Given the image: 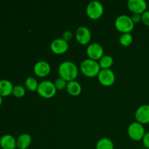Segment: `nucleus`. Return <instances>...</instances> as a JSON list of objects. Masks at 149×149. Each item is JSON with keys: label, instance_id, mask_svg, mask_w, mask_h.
I'll return each mask as SVG.
<instances>
[{"label": "nucleus", "instance_id": "obj_14", "mask_svg": "<svg viewBox=\"0 0 149 149\" xmlns=\"http://www.w3.org/2000/svg\"><path fill=\"white\" fill-rule=\"evenodd\" d=\"M0 147L2 149H15L17 148L16 139L13 135L6 134L0 138Z\"/></svg>", "mask_w": 149, "mask_h": 149}, {"label": "nucleus", "instance_id": "obj_5", "mask_svg": "<svg viewBox=\"0 0 149 149\" xmlns=\"http://www.w3.org/2000/svg\"><path fill=\"white\" fill-rule=\"evenodd\" d=\"M127 133L131 139L135 141H139L143 139L146 132L142 124L135 122L129 125L127 128Z\"/></svg>", "mask_w": 149, "mask_h": 149}, {"label": "nucleus", "instance_id": "obj_12", "mask_svg": "<svg viewBox=\"0 0 149 149\" xmlns=\"http://www.w3.org/2000/svg\"><path fill=\"white\" fill-rule=\"evenodd\" d=\"M127 7L133 13L142 15L147 9V3L145 0H129Z\"/></svg>", "mask_w": 149, "mask_h": 149}, {"label": "nucleus", "instance_id": "obj_6", "mask_svg": "<svg viewBox=\"0 0 149 149\" xmlns=\"http://www.w3.org/2000/svg\"><path fill=\"white\" fill-rule=\"evenodd\" d=\"M104 8L102 3L99 1H93L88 4L86 9V13L88 17L93 20L100 18L103 15Z\"/></svg>", "mask_w": 149, "mask_h": 149}, {"label": "nucleus", "instance_id": "obj_22", "mask_svg": "<svg viewBox=\"0 0 149 149\" xmlns=\"http://www.w3.org/2000/svg\"><path fill=\"white\" fill-rule=\"evenodd\" d=\"M26 93V90L24 87L21 85L14 86L13 90V95L16 97H21L24 96Z\"/></svg>", "mask_w": 149, "mask_h": 149}, {"label": "nucleus", "instance_id": "obj_27", "mask_svg": "<svg viewBox=\"0 0 149 149\" xmlns=\"http://www.w3.org/2000/svg\"><path fill=\"white\" fill-rule=\"evenodd\" d=\"M131 18H132V21L134 23H138L140 21L142 20V17H141V15L137 14V13H133L132 15L131 16Z\"/></svg>", "mask_w": 149, "mask_h": 149}, {"label": "nucleus", "instance_id": "obj_19", "mask_svg": "<svg viewBox=\"0 0 149 149\" xmlns=\"http://www.w3.org/2000/svg\"><path fill=\"white\" fill-rule=\"evenodd\" d=\"M113 63V59L110 55H103L99 61V65L102 69L109 68Z\"/></svg>", "mask_w": 149, "mask_h": 149}, {"label": "nucleus", "instance_id": "obj_28", "mask_svg": "<svg viewBox=\"0 0 149 149\" xmlns=\"http://www.w3.org/2000/svg\"><path fill=\"white\" fill-rule=\"evenodd\" d=\"M1 104H2V97L0 95V106H1Z\"/></svg>", "mask_w": 149, "mask_h": 149}, {"label": "nucleus", "instance_id": "obj_16", "mask_svg": "<svg viewBox=\"0 0 149 149\" xmlns=\"http://www.w3.org/2000/svg\"><path fill=\"white\" fill-rule=\"evenodd\" d=\"M31 136L28 133L21 134L16 140L17 148L19 149H26L31 143Z\"/></svg>", "mask_w": 149, "mask_h": 149}, {"label": "nucleus", "instance_id": "obj_13", "mask_svg": "<svg viewBox=\"0 0 149 149\" xmlns=\"http://www.w3.org/2000/svg\"><path fill=\"white\" fill-rule=\"evenodd\" d=\"M50 65L45 61H38L33 67V71L39 77H47L50 72Z\"/></svg>", "mask_w": 149, "mask_h": 149}, {"label": "nucleus", "instance_id": "obj_4", "mask_svg": "<svg viewBox=\"0 0 149 149\" xmlns=\"http://www.w3.org/2000/svg\"><path fill=\"white\" fill-rule=\"evenodd\" d=\"M36 91L42 97L50 98L55 95L57 89L53 82L49 80H45L39 83Z\"/></svg>", "mask_w": 149, "mask_h": 149}, {"label": "nucleus", "instance_id": "obj_29", "mask_svg": "<svg viewBox=\"0 0 149 149\" xmlns=\"http://www.w3.org/2000/svg\"><path fill=\"white\" fill-rule=\"evenodd\" d=\"M140 149H148V148H140Z\"/></svg>", "mask_w": 149, "mask_h": 149}, {"label": "nucleus", "instance_id": "obj_10", "mask_svg": "<svg viewBox=\"0 0 149 149\" xmlns=\"http://www.w3.org/2000/svg\"><path fill=\"white\" fill-rule=\"evenodd\" d=\"M50 49L55 54L61 55L68 49V42L63 39H55L51 42Z\"/></svg>", "mask_w": 149, "mask_h": 149}, {"label": "nucleus", "instance_id": "obj_7", "mask_svg": "<svg viewBox=\"0 0 149 149\" xmlns=\"http://www.w3.org/2000/svg\"><path fill=\"white\" fill-rule=\"evenodd\" d=\"M98 80L100 84L104 86H111L114 83L116 77L112 70L110 68L107 69H101L99 72Z\"/></svg>", "mask_w": 149, "mask_h": 149}, {"label": "nucleus", "instance_id": "obj_23", "mask_svg": "<svg viewBox=\"0 0 149 149\" xmlns=\"http://www.w3.org/2000/svg\"><path fill=\"white\" fill-rule=\"evenodd\" d=\"M67 83H68V81H67L66 80L61 78V77H59V78H58L57 79H55V82H54V84H55L57 90H63V89L66 88Z\"/></svg>", "mask_w": 149, "mask_h": 149}, {"label": "nucleus", "instance_id": "obj_1", "mask_svg": "<svg viewBox=\"0 0 149 149\" xmlns=\"http://www.w3.org/2000/svg\"><path fill=\"white\" fill-rule=\"evenodd\" d=\"M58 73L61 78L67 81L75 80L78 76V68L74 63L71 61H63L58 67Z\"/></svg>", "mask_w": 149, "mask_h": 149}, {"label": "nucleus", "instance_id": "obj_26", "mask_svg": "<svg viewBox=\"0 0 149 149\" xmlns=\"http://www.w3.org/2000/svg\"><path fill=\"white\" fill-rule=\"evenodd\" d=\"M142 141H143V143L144 146H145L144 148L149 149V132H146L143 138Z\"/></svg>", "mask_w": 149, "mask_h": 149}, {"label": "nucleus", "instance_id": "obj_18", "mask_svg": "<svg viewBox=\"0 0 149 149\" xmlns=\"http://www.w3.org/2000/svg\"><path fill=\"white\" fill-rule=\"evenodd\" d=\"M96 149H114V146L111 140L107 138H103L97 142Z\"/></svg>", "mask_w": 149, "mask_h": 149}, {"label": "nucleus", "instance_id": "obj_11", "mask_svg": "<svg viewBox=\"0 0 149 149\" xmlns=\"http://www.w3.org/2000/svg\"><path fill=\"white\" fill-rule=\"evenodd\" d=\"M135 119L137 122L142 125L149 123V105H141L135 111Z\"/></svg>", "mask_w": 149, "mask_h": 149}, {"label": "nucleus", "instance_id": "obj_21", "mask_svg": "<svg viewBox=\"0 0 149 149\" xmlns=\"http://www.w3.org/2000/svg\"><path fill=\"white\" fill-rule=\"evenodd\" d=\"M133 41V37L130 33H122L119 37V42L122 45L125 47H127L132 44Z\"/></svg>", "mask_w": 149, "mask_h": 149}, {"label": "nucleus", "instance_id": "obj_25", "mask_svg": "<svg viewBox=\"0 0 149 149\" xmlns=\"http://www.w3.org/2000/svg\"><path fill=\"white\" fill-rule=\"evenodd\" d=\"M73 37V33L71 31H65L63 33V39L66 42H69L71 40Z\"/></svg>", "mask_w": 149, "mask_h": 149}, {"label": "nucleus", "instance_id": "obj_9", "mask_svg": "<svg viewBox=\"0 0 149 149\" xmlns=\"http://www.w3.org/2000/svg\"><path fill=\"white\" fill-rule=\"evenodd\" d=\"M91 31L86 26H79L76 31V39L81 45H87L91 40Z\"/></svg>", "mask_w": 149, "mask_h": 149}, {"label": "nucleus", "instance_id": "obj_24", "mask_svg": "<svg viewBox=\"0 0 149 149\" xmlns=\"http://www.w3.org/2000/svg\"><path fill=\"white\" fill-rule=\"evenodd\" d=\"M141 17H142V22L146 26H149V10H146V11L144 12L142 15H141Z\"/></svg>", "mask_w": 149, "mask_h": 149}, {"label": "nucleus", "instance_id": "obj_2", "mask_svg": "<svg viewBox=\"0 0 149 149\" xmlns=\"http://www.w3.org/2000/svg\"><path fill=\"white\" fill-rule=\"evenodd\" d=\"M99 63L94 60L87 59L84 60L81 63V71L84 75L88 77H94L98 75L100 71Z\"/></svg>", "mask_w": 149, "mask_h": 149}, {"label": "nucleus", "instance_id": "obj_17", "mask_svg": "<svg viewBox=\"0 0 149 149\" xmlns=\"http://www.w3.org/2000/svg\"><path fill=\"white\" fill-rule=\"evenodd\" d=\"M66 90L67 92L71 95L77 96L81 93V86L78 81H77L76 80H73V81H68L66 86Z\"/></svg>", "mask_w": 149, "mask_h": 149}, {"label": "nucleus", "instance_id": "obj_3", "mask_svg": "<svg viewBox=\"0 0 149 149\" xmlns=\"http://www.w3.org/2000/svg\"><path fill=\"white\" fill-rule=\"evenodd\" d=\"M135 23L130 16L127 15H121L115 20V27L122 33H130L134 29Z\"/></svg>", "mask_w": 149, "mask_h": 149}, {"label": "nucleus", "instance_id": "obj_8", "mask_svg": "<svg viewBox=\"0 0 149 149\" xmlns=\"http://www.w3.org/2000/svg\"><path fill=\"white\" fill-rule=\"evenodd\" d=\"M104 49L98 43H92L87 47V54L90 59L97 61L103 56Z\"/></svg>", "mask_w": 149, "mask_h": 149}, {"label": "nucleus", "instance_id": "obj_20", "mask_svg": "<svg viewBox=\"0 0 149 149\" xmlns=\"http://www.w3.org/2000/svg\"><path fill=\"white\" fill-rule=\"evenodd\" d=\"M25 86L30 91H35V90H37L39 84L37 82V80L34 77H28L25 81Z\"/></svg>", "mask_w": 149, "mask_h": 149}, {"label": "nucleus", "instance_id": "obj_15", "mask_svg": "<svg viewBox=\"0 0 149 149\" xmlns=\"http://www.w3.org/2000/svg\"><path fill=\"white\" fill-rule=\"evenodd\" d=\"M13 83L7 79L0 80V95L1 97H7L13 94Z\"/></svg>", "mask_w": 149, "mask_h": 149}]
</instances>
